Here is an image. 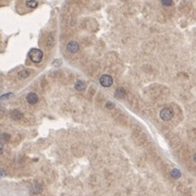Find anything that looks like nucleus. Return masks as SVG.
I'll use <instances>...</instances> for the list:
<instances>
[{
  "label": "nucleus",
  "mask_w": 196,
  "mask_h": 196,
  "mask_svg": "<svg viewBox=\"0 0 196 196\" xmlns=\"http://www.w3.org/2000/svg\"><path fill=\"white\" fill-rule=\"evenodd\" d=\"M11 117H12V119H14V120H20V119L22 118V113H21L19 110H13L12 112H11Z\"/></svg>",
  "instance_id": "10"
},
{
  "label": "nucleus",
  "mask_w": 196,
  "mask_h": 196,
  "mask_svg": "<svg viewBox=\"0 0 196 196\" xmlns=\"http://www.w3.org/2000/svg\"><path fill=\"white\" fill-rule=\"evenodd\" d=\"M171 175L174 178V179H179L181 177V172L178 169H172L171 170Z\"/></svg>",
  "instance_id": "12"
},
{
  "label": "nucleus",
  "mask_w": 196,
  "mask_h": 196,
  "mask_svg": "<svg viewBox=\"0 0 196 196\" xmlns=\"http://www.w3.org/2000/svg\"><path fill=\"white\" fill-rule=\"evenodd\" d=\"M99 82H100V84L104 86V87H110V86L112 85V83H113V80H112V77H111L110 75L105 74V75H102L100 77Z\"/></svg>",
  "instance_id": "3"
},
{
  "label": "nucleus",
  "mask_w": 196,
  "mask_h": 196,
  "mask_svg": "<svg viewBox=\"0 0 196 196\" xmlns=\"http://www.w3.org/2000/svg\"><path fill=\"white\" fill-rule=\"evenodd\" d=\"M159 116H160V118H161L164 121H169L173 118L174 112L171 108H164V109L160 111Z\"/></svg>",
  "instance_id": "2"
},
{
  "label": "nucleus",
  "mask_w": 196,
  "mask_h": 196,
  "mask_svg": "<svg viewBox=\"0 0 196 196\" xmlns=\"http://www.w3.org/2000/svg\"><path fill=\"white\" fill-rule=\"evenodd\" d=\"M12 96H13V94H11V93L7 94V95H2L1 97H0V101L4 100V99H9V97H12Z\"/></svg>",
  "instance_id": "14"
},
{
  "label": "nucleus",
  "mask_w": 196,
  "mask_h": 196,
  "mask_svg": "<svg viewBox=\"0 0 196 196\" xmlns=\"http://www.w3.org/2000/svg\"><path fill=\"white\" fill-rule=\"evenodd\" d=\"M127 95V92H125V89L120 87V88H117L116 93H114V96L117 98H124Z\"/></svg>",
  "instance_id": "6"
},
{
  "label": "nucleus",
  "mask_w": 196,
  "mask_h": 196,
  "mask_svg": "<svg viewBox=\"0 0 196 196\" xmlns=\"http://www.w3.org/2000/svg\"><path fill=\"white\" fill-rule=\"evenodd\" d=\"M2 153H3V144H1V143H0V155H1Z\"/></svg>",
  "instance_id": "16"
},
{
  "label": "nucleus",
  "mask_w": 196,
  "mask_h": 196,
  "mask_svg": "<svg viewBox=\"0 0 196 196\" xmlns=\"http://www.w3.org/2000/svg\"><path fill=\"white\" fill-rule=\"evenodd\" d=\"M25 4H26V7H27V8H31V9H35V8H37L38 2L36 1V0H27Z\"/></svg>",
  "instance_id": "9"
},
{
  "label": "nucleus",
  "mask_w": 196,
  "mask_h": 196,
  "mask_svg": "<svg viewBox=\"0 0 196 196\" xmlns=\"http://www.w3.org/2000/svg\"><path fill=\"white\" fill-rule=\"evenodd\" d=\"M80 49V46L79 44L76 43V41H71L68 43V45H66V50L69 51L70 54H75V52H77Z\"/></svg>",
  "instance_id": "4"
},
{
  "label": "nucleus",
  "mask_w": 196,
  "mask_h": 196,
  "mask_svg": "<svg viewBox=\"0 0 196 196\" xmlns=\"http://www.w3.org/2000/svg\"><path fill=\"white\" fill-rule=\"evenodd\" d=\"M161 3L166 7H170L172 4V0H161Z\"/></svg>",
  "instance_id": "13"
},
{
  "label": "nucleus",
  "mask_w": 196,
  "mask_h": 196,
  "mask_svg": "<svg viewBox=\"0 0 196 196\" xmlns=\"http://www.w3.org/2000/svg\"><path fill=\"white\" fill-rule=\"evenodd\" d=\"M9 141H10V135L8 133H2V134H0V143H1V144L8 143Z\"/></svg>",
  "instance_id": "8"
},
{
  "label": "nucleus",
  "mask_w": 196,
  "mask_h": 196,
  "mask_svg": "<svg viewBox=\"0 0 196 196\" xmlns=\"http://www.w3.org/2000/svg\"><path fill=\"white\" fill-rule=\"evenodd\" d=\"M29 74H31L29 70H22L21 72H19V79H26Z\"/></svg>",
  "instance_id": "11"
},
{
  "label": "nucleus",
  "mask_w": 196,
  "mask_h": 196,
  "mask_svg": "<svg viewBox=\"0 0 196 196\" xmlns=\"http://www.w3.org/2000/svg\"><path fill=\"white\" fill-rule=\"evenodd\" d=\"M86 88V84L83 81H77L75 83V89L76 91H79V92H83V91H85Z\"/></svg>",
  "instance_id": "7"
},
{
  "label": "nucleus",
  "mask_w": 196,
  "mask_h": 196,
  "mask_svg": "<svg viewBox=\"0 0 196 196\" xmlns=\"http://www.w3.org/2000/svg\"><path fill=\"white\" fill-rule=\"evenodd\" d=\"M26 100H27V102L31 105H35L37 104L38 100H39V98H38L37 94H35V93H29V95L26 96Z\"/></svg>",
  "instance_id": "5"
},
{
  "label": "nucleus",
  "mask_w": 196,
  "mask_h": 196,
  "mask_svg": "<svg viewBox=\"0 0 196 196\" xmlns=\"http://www.w3.org/2000/svg\"><path fill=\"white\" fill-rule=\"evenodd\" d=\"M107 108L108 109H112L113 108V104L112 102H107Z\"/></svg>",
  "instance_id": "15"
},
{
  "label": "nucleus",
  "mask_w": 196,
  "mask_h": 196,
  "mask_svg": "<svg viewBox=\"0 0 196 196\" xmlns=\"http://www.w3.org/2000/svg\"><path fill=\"white\" fill-rule=\"evenodd\" d=\"M29 57L31 58V60L34 62V63H39L41 60H43V51L41 49H37V48H33L31 49L29 52Z\"/></svg>",
  "instance_id": "1"
}]
</instances>
